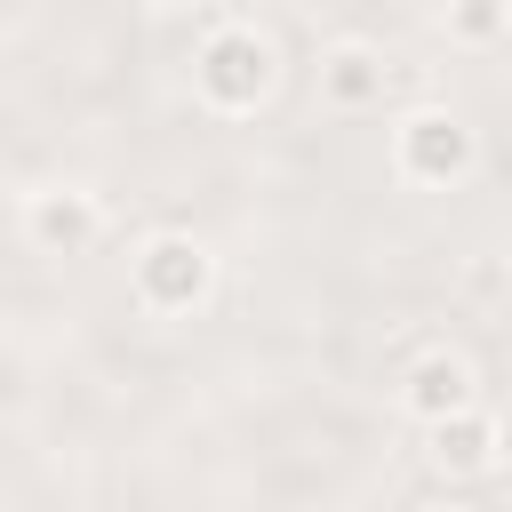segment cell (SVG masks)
Instances as JSON below:
<instances>
[{
  "mask_svg": "<svg viewBox=\"0 0 512 512\" xmlns=\"http://www.w3.org/2000/svg\"><path fill=\"white\" fill-rule=\"evenodd\" d=\"M184 80H192V104L232 128V120H256L280 96L288 56H280V40L256 16H208L200 40H192V56H184Z\"/></svg>",
  "mask_w": 512,
  "mask_h": 512,
  "instance_id": "cell-1",
  "label": "cell"
},
{
  "mask_svg": "<svg viewBox=\"0 0 512 512\" xmlns=\"http://www.w3.org/2000/svg\"><path fill=\"white\" fill-rule=\"evenodd\" d=\"M216 288H224V256L184 224H152L128 248V304L144 320H200Z\"/></svg>",
  "mask_w": 512,
  "mask_h": 512,
  "instance_id": "cell-2",
  "label": "cell"
},
{
  "mask_svg": "<svg viewBox=\"0 0 512 512\" xmlns=\"http://www.w3.org/2000/svg\"><path fill=\"white\" fill-rule=\"evenodd\" d=\"M384 168L400 192H464L480 176V128L456 104H400L384 128Z\"/></svg>",
  "mask_w": 512,
  "mask_h": 512,
  "instance_id": "cell-3",
  "label": "cell"
},
{
  "mask_svg": "<svg viewBox=\"0 0 512 512\" xmlns=\"http://www.w3.org/2000/svg\"><path fill=\"white\" fill-rule=\"evenodd\" d=\"M16 232H24L32 256L72 264V256H96V248H104L112 208H104L96 184H80V176H48V184H32V192L16 200Z\"/></svg>",
  "mask_w": 512,
  "mask_h": 512,
  "instance_id": "cell-4",
  "label": "cell"
},
{
  "mask_svg": "<svg viewBox=\"0 0 512 512\" xmlns=\"http://www.w3.org/2000/svg\"><path fill=\"white\" fill-rule=\"evenodd\" d=\"M392 400H400V416H408L416 432H432V424H448V416L480 408V368H472V352H464V344H424V352L400 368Z\"/></svg>",
  "mask_w": 512,
  "mask_h": 512,
  "instance_id": "cell-5",
  "label": "cell"
},
{
  "mask_svg": "<svg viewBox=\"0 0 512 512\" xmlns=\"http://www.w3.org/2000/svg\"><path fill=\"white\" fill-rule=\"evenodd\" d=\"M312 88H320V112H336V120L384 112V96H392V56H384L376 40H360V32H344V40L320 48Z\"/></svg>",
  "mask_w": 512,
  "mask_h": 512,
  "instance_id": "cell-6",
  "label": "cell"
},
{
  "mask_svg": "<svg viewBox=\"0 0 512 512\" xmlns=\"http://www.w3.org/2000/svg\"><path fill=\"white\" fill-rule=\"evenodd\" d=\"M424 464H432V480H448V488L496 480V408L480 400V408L432 424V432H424Z\"/></svg>",
  "mask_w": 512,
  "mask_h": 512,
  "instance_id": "cell-7",
  "label": "cell"
},
{
  "mask_svg": "<svg viewBox=\"0 0 512 512\" xmlns=\"http://www.w3.org/2000/svg\"><path fill=\"white\" fill-rule=\"evenodd\" d=\"M440 40L464 56L512 48V0H440Z\"/></svg>",
  "mask_w": 512,
  "mask_h": 512,
  "instance_id": "cell-8",
  "label": "cell"
},
{
  "mask_svg": "<svg viewBox=\"0 0 512 512\" xmlns=\"http://www.w3.org/2000/svg\"><path fill=\"white\" fill-rule=\"evenodd\" d=\"M496 480H512V408H496Z\"/></svg>",
  "mask_w": 512,
  "mask_h": 512,
  "instance_id": "cell-9",
  "label": "cell"
},
{
  "mask_svg": "<svg viewBox=\"0 0 512 512\" xmlns=\"http://www.w3.org/2000/svg\"><path fill=\"white\" fill-rule=\"evenodd\" d=\"M152 16H176V8H200V0H144Z\"/></svg>",
  "mask_w": 512,
  "mask_h": 512,
  "instance_id": "cell-10",
  "label": "cell"
}]
</instances>
